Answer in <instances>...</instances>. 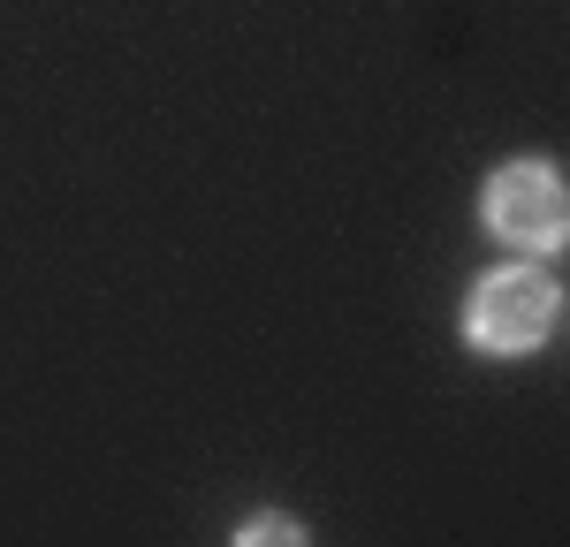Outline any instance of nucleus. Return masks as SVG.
<instances>
[{"mask_svg": "<svg viewBox=\"0 0 570 547\" xmlns=\"http://www.w3.org/2000/svg\"><path fill=\"white\" fill-rule=\"evenodd\" d=\"M556 281L540 267H494L472 289V305H464V335L494 350V358H518V350H540L548 342V327H556Z\"/></svg>", "mask_w": 570, "mask_h": 547, "instance_id": "obj_1", "label": "nucleus"}, {"mask_svg": "<svg viewBox=\"0 0 570 547\" xmlns=\"http://www.w3.org/2000/svg\"><path fill=\"white\" fill-rule=\"evenodd\" d=\"M236 540H305V533H297L289 517H252V525H244Z\"/></svg>", "mask_w": 570, "mask_h": 547, "instance_id": "obj_3", "label": "nucleus"}, {"mask_svg": "<svg viewBox=\"0 0 570 547\" xmlns=\"http://www.w3.org/2000/svg\"><path fill=\"white\" fill-rule=\"evenodd\" d=\"M487 228L510 236V243H525V251H556L570 228V198H563V182H556V168L510 160L502 176L487 182Z\"/></svg>", "mask_w": 570, "mask_h": 547, "instance_id": "obj_2", "label": "nucleus"}]
</instances>
